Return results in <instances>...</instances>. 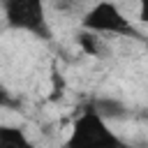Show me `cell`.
<instances>
[{"label":"cell","mask_w":148,"mask_h":148,"mask_svg":"<svg viewBox=\"0 0 148 148\" xmlns=\"http://www.w3.org/2000/svg\"><path fill=\"white\" fill-rule=\"evenodd\" d=\"M5 18L14 30H23L35 37L49 39L44 0H5Z\"/></svg>","instance_id":"obj_2"},{"label":"cell","mask_w":148,"mask_h":148,"mask_svg":"<svg viewBox=\"0 0 148 148\" xmlns=\"http://www.w3.org/2000/svg\"><path fill=\"white\" fill-rule=\"evenodd\" d=\"M14 104V99H12V95H9V90L0 83V106H12Z\"/></svg>","instance_id":"obj_8"},{"label":"cell","mask_w":148,"mask_h":148,"mask_svg":"<svg viewBox=\"0 0 148 148\" xmlns=\"http://www.w3.org/2000/svg\"><path fill=\"white\" fill-rule=\"evenodd\" d=\"M51 81H53V88H51V95H49V97H51V99H60V95H62V79H60V74L56 72Z\"/></svg>","instance_id":"obj_7"},{"label":"cell","mask_w":148,"mask_h":148,"mask_svg":"<svg viewBox=\"0 0 148 148\" xmlns=\"http://www.w3.org/2000/svg\"><path fill=\"white\" fill-rule=\"evenodd\" d=\"M83 30L90 32H111V35H136L134 28L130 25V18L111 2V0H99L95 2L86 14H83Z\"/></svg>","instance_id":"obj_3"},{"label":"cell","mask_w":148,"mask_h":148,"mask_svg":"<svg viewBox=\"0 0 148 148\" xmlns=\"http://www.w3.org/2000/svg\"><path fill=\"white\" fill-rule=\"evenodd\" d=\"M146 46H148V39H146Z\"/></svg>","instance_id":"obj_10"},{"label":"cell","mask_w":148,"mask_h":148,"mask_svg":"<svg viewBox=\"0 0 148 148\" xmlns=\"http://www.w3.org/2000/svg\"><path fill=\"white\" fill-rule=\"evenodd\" d=\"M139 18L148 23V0H139Z\"/></svg>","instance_id":"obj_9"},{"label":"cell","mask_w":148,"mask_h":148,"mask_svg":"<svg viewBox=\"0 0 148 148\" xmlns=\"http://www.w3.org/2000/svg\"><path fill=\"white\" fill-rule=\"evenodd\" d=\"M0 148H35L23 130L12 125H0Z\"/></svg>","instance_id":"obj_4"},{"label":"cell","mask_w":148,"mask_h":148,"mask_svg":"<svg viewBox=\"0 0 148 148\" xmlns=\"http://www.w3.org/2000/svg\"><path fill=\"white\" fill-rule=\"evenodd\" d=\"M79 44H81V49H83L88 56H99V53H102V42H99V37H97L95 32H90V30H83V32L79 35Z\"/></svg>","instance_id":"obj_6"},{"label":"cell","mask_w":148,"mask_h":148,"mask_svg":"<svg viewBox=\"0 0 148 148\" xmlns=\"http://www.w3.org/2000/svg\"><path fill=\"white\" fill-rule=\"evenodd\" d=\"M65 148H123V141L116 132L109 130L106 118H102L90 106L74 120Z\"/></svg>","instance_id":"obj_1"},{"label":"cell","mask_w":148,"mask_h":148,"mask_svg":"<svg viewBox=\"0 0 148 148\" xmlns=\"http://www.w3.org/2000/svg\"><path fill=\"white\" fill-rule=\"evenodd\" d=\"M92 109L102 118H123L125 116V104L118 102V99H97L92 104Z\"/></svg>","instance_id":"obj_5"}]
</instances>
